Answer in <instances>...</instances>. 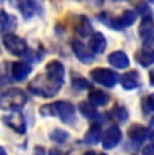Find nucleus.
I'll return each instance as SVG.
<instances>
[{
  "instance_id": "nucleus-1",
  "label": "nucleus",
  "mask_w": 154,
  "mask_h": 155,
  "mask_svg": "<svg viewBox=\"0 0 154 155\" xmlns=\"http://www.w3.org/2000/svg\"><path fill=\"white\" fill-rule=\"evenodd\" d=\"M61 86H62V82L57 81L53 77H50L47 73H45V74H38L30 82L28 89L34 94H37V96L53 97L58 93Z\"/></svg>"
},
{
  "instance_id": "nucleus-13",
  "label": "nucleus",
  "mask_w": 154,
  "mask_h": 155,
  "mask_svg": "<svg viewBox=\"0 0 154 155\" xmlns=\"http://www.w3.org/2000/svg\"><path fill=\"white\" fill-rule=\"evenodd\" d=\"M30 73H31V66L27 62L18 61V62H14L12 64L11 74H12L14 80H16V81H23Z\"/></svg>"
},
{
  "instance_id": "nucleus-20",
  "label": "nucleus",
  "mask_w": 154,
  "mask_h": 155,
  "mask_svg": "<svg viewBox=\"0 0 154 155\" xmlns=\"http://www.w3.org/2000/svg\"><path fill=\"white\" fill-rule=\"evenodd\" d=\"M79 109H80V112H81V115L84 116V117H87V119H93V117H96V108H95V105L92 103H88V101H82V103H80V105H79Z\"/></svg>"
},
{
  "instance_id": "nucleus-14",
  "label": "nucleus",
  "mask_w": 154,
  "mask_h": 155,
  "mask_svg": "<svg viewBox=\"0 0 154 155\" xmlns=\"http://www.w3.org/2000/svg\"><path fill=\"white\" fill-rule=\"evenodd\" d=\"M127 135L135 143H142L145 139H147L149 131H147V128L139 126V124H132V126L127 130Z\"/></svg>"
},
{
  "instance_id": "nucleus-8",
  "label": "nucleus",
  "mask_w": 154,
  "mask_h": 155,
  "mask_svg": "<svg viewBox=\"0 0 154 155\" xmlns=\"http://www.w3.org/2000/svg\"><path fill=\"white\" fill-rule=\"evenodd\" d=\"M3 121L7 124L10 128H12L14 131L19 134H25L26 132V123L25 119L20 113L18 112H11L10 115H4L3 116Z\"/></svg>"
},
{
  "instance_id": "nucleus-21",
  "label": "nucleus",
  "mask_w": 154,
  "mask_h": 155,
  "mask_svg": "<svg viewBox=\"0 0 154 155\" xmlns=\"http://www.w3.org/2000/svg\"><path fill=\"white\" fill-rule=\"evenodd\" d=\"M2 31L5 32V31H11L16 27V19L14 16H10L7 15L5 11H2Z\"/></svg>"
},
{
  "instance_id": "nucleus-9",
  "label": "nucleus",
  "mask_w": 154,
  "mask_h": 155,
  "mask_svg": "<svg viewBox=\"0 0 154 155\" xmlns=\"http://www.w3.org/2000/svg\"><path fill=\"white\" fill-rule=\"evenodd\" d=\"M72 49H73L75 55L79 58V61L82 62V64H92L93 62V59H95L93 53L89 49H87V46H85L82 42L75 41V42L72 43Z\"/></svg>"
},
{
  "instance_id": "nucleus-30",
  "label": "nucleus",
  "mask_w": 154,
  "mask_h": 155,
  "mask_svg": "<svg viewBox=\"0 0 154 155\" xmlns=\"http://www.w3.org/2000/svg\"><path fill=\"white\" fill-rule=\"evenodd\" d=\"M142 155H154V144H150V146H146L142 151Z\"/></svg>"
},
{
  "instance_id": "nucleus-24",
  "label": "nucleus",
  "mask_w": 154,
  "mask_h": 155,
  "mask_svg": "<svg viewBox=\"0 0 154 155\" xmlns=\"http://www.w3.org/2000/svg\"><path fill=\"white\" fill-rule=\"evenodd\" d=\"M50 139L57 143H65L69 139V134L64 130H54L50 132Z\"/></svg>"
},
{
  "instance_id": "nucleus-34",
  "label": "nucleus",
  "mask_w": 154,
  "mask_h": 155,
  "mask_svg": "<svg viewBox=\"0 0 154 155\" xmlns=\"http://www.w3.org/2000/svg\"><path fill=\"white\" fill-rule=\"evenodd\" d=\"M84 155H105L103 153H96V151H88V153H85Z\"/></svg>"
},
{
  "instance_id": "nucleus-36",
  "label": "nucleus",
  "mask_w": 154,
  "mask_h": 155,
  "mask_svg": "<svg viewBox=\"0 0 154 155\" xmlns=\"http://www.w3.org/2000/svg\"><path fill=\"white\" fill-rule=\"evenodd\" d=\"M2 155H5V153H4V148H2Z\"/></svg>"
},
{
  "instance_id": "nucleus-26",
  "label": "nucleus",
  "mask_w": 154,
  "mask_h": 155,
  "mask_svg": "<svg viewBox=\"0 0 154 155\" xmlns=\"http://www.w3.org/2000/svg\"><path fill=\"white\" fill-rule=\"evenodd\" d=\"M73 86L77 89H89L91 86H92V84L88 82L87 80H84V78H77L73 81Z\"/></svg>"
},
{
  "instance_id": "nucleus-2",
  "label": "nucleus",
  "mask_w": 154,
  "mask_h": 155,
  "mask_svg": "<svg viewBox=\"0 0 154 155\" xmlns=\"http://www.w3.org/2000/svg\"><path fill=\"white\" fill-rule=\"evenodd\" d=\"M26 101H27V96H26L25 92L22 89L12 88L2 94L0 104H2V108L5 111L16 112L25 107Z\"/></svg>"
},
{
  "instance_id": "nucleus-25",
  "label": "nucleus",
  "mask_w": 154,
  "mask_h": 155,
  "mask_svg": "<svg viewBox=\"0 0 154 155\" xmlns=\"http://www.w3.org/2000/svg\"><path fill=\"white\" fill-rule=\"evenodd\" d=\"M135 59H137L138 64H141L142 66H149V65H152L154 62V59L149 54H146L143 50H142L141 53H137V54H135Z\"/></svg>"
},
{
  "instance_id": "nucleus-33",
  "label": "nucleus",
  "mask_w": 154,
  "mask_h": 155,
  "mask_svg": "<svg viewBox=\"0 0 154 155\" xmlns=\"http://www.w3.org/2000/svg\"><path fill=\"white\" fill-rule=\"evenodd\" d=\"M149 78H150V84L154 85V70L150 71V74H149Z\"/></svg>"
},
{
  "instance_id": "nucleus-29",
  "label": "nucleus",
  "mask_w": 154,
  "mask_h": 155,
  "mask_svg": "<svg viewBox=\"0 0 154 155\" xmlns=\"http://www.w3.org/2000/svg\"><path fill=\"white\" fill-rule=\"evenodd\" d=\"M146 105L150 111H154V94H150L146 99Z\"/></svg>"
},
{
  "instance_id": "nucleus-6",
  "label": "nucleus",
  "mask_w": 154,
  "mask_h": 155,
  "mask_svg": "<svg viewBox=\"0 0 154 155\" xmlns=\"http://www.w3.org/2000/svg\"><path fill=\"white\" fill-rule=\"evenodd\" d=\"M53 105H54L55 115L60 116L64 123H72L75 119V107L69 101H57Z\"/></svg>"
},
{
  "instance_id": "nucleus-19",
  "label": "nucleus",
  "mask_w": 154,
  "mask_h": 155,
  "mask_svg": "<svg viewBox=\"0 0 154 155\" xmlns=\"http://www.w3.org/2000/svg\"><path fill=\"white\" fill-rule=\"evenodd\" d=\"M89 101L95 107H102L108 103V96L103 91H93L92 93H89Z\"/></svg>"
},
{
  "instance_id": "nucleus-17",
  "label": "nucleus",
  "mask_w": 154,
  "mask_h": 155,
  "mask_svg": "<svg viewBox=\"0 0 154 155\" xmlns=\"http://www.w3.org/2000/svg\"><path fill=\"white\" fill-rule=\"evenodd\" d=\"M102 127L100 124H92L89 130L85 132L84 135V142L88 143V144H97L100 142L102 138Z\"/></svg>"
},
{
  "instance_id": "nucleus-27",
  "label": "nucleus",
  "mask_w": 154,
  "mask_h": 155,
  "mask_svg": "<svg viewBox=\"0 0 154 155\" xmlns=\"http://www.w3.org/2000/svg\"><path fill=\"white\" fill-rule=\"evenodd\" d=\"M143 51L146 53V54H149L154 59V38L150 41H146V42L143 43Z\"/></svg>"
},
{
  "instance_id": "nucleus-32",
  "label": "nucleus",
  "mask_w": 154,
  "mask_h": 155,
  "mask_svg": "<svg viewBox=\"0 0 154 155\" xmlns=\"http://www.w3.org/2000/svg\"><path fill=\"white\" fill-rule=\"evenodd\" d=\"M34 155H45V148L41 147V146H37L34 148Z\"/></svg>"
},
{
  "instance_id": "nucleus-37",
  "label": "nucleus",
  "mask_w": 154,
  "mask_h": 155,
  "mask_svg": "<svg viewBox=\"0 0 154 155\" xmlns=\"http://www.w3.org/2000/svg\"><path fill=\"white\" fill-rule=\"evenodd\" d=\"M152 139H153V142H154V132L152 134Z\"/></svg>"
},
{
  "instance_id": "nucleus-35",
  "label": "nucleus",
  "mask_w": 154,
  "mask_h": 155,
  "mask_svg": "<svg viewBox=\"0 0 154 155\" xmlns=\"http://www.w3.org/2000/svg\"><path fill=\"white\" fill-rule=\"evenodd\" d=\"M49 155H62V153H61L60 150H52Z\"/></svg>"
},
{
  "instance_id": "nucleus-18",
  "label": "nucleus",
  "mask_w": 154,
  "mask_h": 155,
  "mask_svg": "<svg viewBox=\"0 0 154 155\" xmlns=\"http://www.w3.org/2000/svg\"><path fill=\"white\" fill-rule=\"evenodd\" d=\"M93 31V27L92 25H91L89 19L85 16H81L79 20V23H77L76 26V32L80 35V37H88V35H91V32Z\"/></svg>"
},
{
  "instance_id": "nucleus-39",
  "label": "nucleus",
  "mask_w": 154,
  "mask_h": 155,
  "mask_svg": "<svg viewBox=\"0 0 154 155\" xmlns=\"http://www.w3.org/2000/svg\"><path fill=\"white\" fill-rule=\"evenodd\" d=\"M115 2H122V0H115Z\"/></svg>"
},
{
  "instance_id": "nucleus-31",
  "label": "nucleus",
  "mask_w": 154,
  "mask_h": 155,
  "mask_svg": "<svg viewBox=\"0 0 154 155\" xmlns=\"http://www.w3.org/2000/svg\"><path fill=\"white\" fill-rule=\"evenodd\" d=\"M10 3L14 5V7L22 8V5H23V3H25V0H10Z\"/></svg>"
},
{
  "instance_id": "nucleus-28",
  "label": "nucleus",
  "mask_w": 154,
  "mask_h": 155,
  "mask_svg": "<svg viewBox=\"0 0 154 155\" xmlns=\"http://www.w3.org/2000/svg\"><path fill=\"white\" fill-rule=\"evenodd\" d=\"M39 112L42 113V116H54L55 111H54V105L53 104H47L39 108Z\"/></svg>"
},
{
  "instance_id": "nucleus-4",
  "label": "nucleus",
  "mask_w": 154,
  "mask_h": 155,
  "mask_svg": "<svg viewBox=\"0 0 154 155\" xmlns=\"http://www.w3.org/2000/svg\"><path fill=\"white\" fill-rule=\"evenodd\" d=\"M3 45H4L5 49L14 55H22V54H25L26 50H27V45H26L25 39L11 34V32L10 34H5L4 37H3Z\"/></svg>"
},
{
  "instance_id": "nucleus-38",
  "label": "nucleus",
  "mask_w": 154,
  "mask_h": 155,
  "mask_svg": "<svg viewBox=\"0 0 154 155\" xmlns=\"http://www.w3.org/2000/svg\"><path fill=\"white\" fill-rule=\"evenodd\" d=\"M149 2H150V3H153V4H154V0H149Z\"/></svg>"
},
{
  "instance_id": "nucleus-22",
  "label": "nucleus",
  "mask_w": 154,
  "mask_h": 155,
  "mask_svg": "<svg viewBox=\"0 0 154 155\" xmlns=\"http://www.w3.org/2000/svg\"><path fill=\"white\" fill-rule=\"evenodd\" d=\"M38 5L35 4L34 0H25V3H23L22 8H20V11L23 12L26 19H28V18H31L32 15L35 14V10H37Z\"/></svg>"
},
{
  "instance_id": "nucleus-16",
  "label": "nucleus",
  "mask_w": 154,
  "mask_h": 155,
  "mask_svg": "<svg viewBox=\"0 0 154 155\" xmlns=\"http://www.w3.org/2000/svg\"><path fill=\"white\" fill-rule=\"evenodd\" d=\"M120 84H122V86L124 89H127V91H131V89L138 88V85H139V74L135 70L123 74V76L120 77Z\"/></svg>"
},
{
  "instance_id": "nucleus-12",
  "label": "nucleus",
  "mask_w": 154,
  "mask_h": 155,
  "mask_svg": "<svg viewBox=\"0 0 154 155\" xmlns=\"http://www.w3.org/2000/svg\"><path fill=\"white\" fill-rule=\"evenodd\" d=\"M105 47H107L105 37L102 34V32H95L89 39L88 49H89L92 53H95V54H102V53H104Z\"/></svg>"
},
{
  "instance_id": "nucleus-11",
  "label": "nucleus",
  "mask_w": 154,
  "mask_h": 155,
  "mask_svg": "<svg viewBox=\"0 0 154 155\" xmlns=\"http://www.w3.org/2000/svg\"><path fill=\"white\" fill-rule=\"evenodd\" d=\"M45 73H47L50 77H53L54 80H57V81H60L64 84L65 68L60 61H50L45 68Z\"/></svg>"
},
{
  "instance_id": "nucleus-23",
  "label": "nucleus",
  "mask_w": 154,
  "mask_h": 155,
  "mask_svg": "<svg viewBox=\"0 0 154 155\" xmlns=\"http://www.w3.org/2000/svg\"><path fill=\"white\" fill-rule=\"evenodd\" d=\"M111 116H112V119H115L116 121L123 123V121H126L127 117H129V112H127L126 108L118 105V107H115V108L111 111Z\"/></svg>"
},
{
  "instance_id": "nucleus-10",
  "label": "nucleus",
  "mask_w": 154,
  "mask_h": 155,
  "mask_svg": "<svg viewBox=\"0 0 154 155\" xmlns=\"http://www.w3.org/2000/svg\"><path fill=\"white\" fill-rule=\"evenodd\" d=\"M139 37L142 39L146 41H150L154 38V20L152 16L149 15H145L141 20V26H139Z\"/></svg>"
},
{
  "instance_id": "nucleus-3",
  "label": "nucleus",
  "mask_w": 154,
  "mask_h": 155,
  "mask_svg": "<svg viewBox=\"0 0 154 155\" xmlns=\"http://www.w3.org/2000/svg\"><path fill=\"white\" fill-rule=\"evenodd\" d=\"M91 78L97 84L105 86V88H112L118 82V74L111 69L105 68H97L91 71Z\"/></svg>"
},
{
  "instance_id": "nucleus-15",
  "label": "nucleus",
  "mask_w": 154,
  "mask_h": 155,
  "mask_svg": "<svg viewBox=\"0 0 154 155\" xmlns=\"http://www.w3.org/2000/svg\"><path fill=\"white\" fill-rule=\"evenodd\" d=\"M108 62L116 69H126L130 65L129 57L124 54L123 51H114L108 55Z\"/></svg>"
},
{
  "instance_id": "nucleus-5",
  "label": "nucleus",
  "mask_w": 154,
  "mask_h": 155,
  "mask_svg": "<svg viewBox=\"0 0 154 155\" xmlns=\"http://www.w3.org/2000/svg\"><path fill=\"white\" fill-rule=\"evenodd\" d=\"M137 20V12L132 10H127L120 15L118 19H112V20H105V25H108L109 27H112L114 30H123L124 27L134 25V22Z\"/></svg>"
},
{
  "instance_id": "nucleus-7",
  "label": "nucleus",
  "mask_w": 154,
  "mask_h": 155,
  "mask_svg": "<svg viewBox=\"0 0 154 155\" xmlns=\"http://www.w3.org/2000/svg\"><path fill=\"white\" fill-rule=\"evenodd\" d=\"M120 139H122V131H120V128L118 126L108 127V130L104 132L103 139H102L103 147L105 150H111V148H114L120 142Z\"/></svg>"
}]
</instances>
